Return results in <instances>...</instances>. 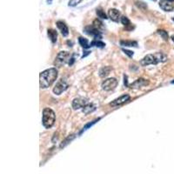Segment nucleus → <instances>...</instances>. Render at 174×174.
I'll use <instances>...</instances> for the list:
<instances>
[{
    "instance_id": "nucleus-35",
    "label": "nucleus",
    "mask_w": 174,
    "mask_h": 174,
    "mask_svg": "<svg viewBox=\"0 0 174 174\" xmlns=\"http://www.w3.org/2000/svg\"><path fill=\"white\" fill-rule=\"evenodd\" d=\"M172 84H174V81H172Z\"/></svg>"
},
{
    "instance_id": "nucleus-13",
    "label": "nucleus",
    "mask_w": 174,
    "mask_h": 174,
    "mask_svg": "<svg viewBox=\"0 0 174 174\" xmlns=\"http://www.w3.org/2000/svg\"><path fill=\"white\" fill-rule=\"evenodd\" d=\"M57 27L58 28V30L60 31L61 34L64 37H67L69 34V28H68L67 24L64 21H57L56 23Z\"/></svg>"
},
{
    "instance_id": "nucleus-36",
    "label": "nucleus",
    "mask_w": 174,
    "mask_h": 174,
    "mask_svg": "<svg viewBox=\"0 0 174 174\" xmlns=\"http://www.w3.org/2000/svg\"><path fill=\"white\" fill-rule=\"evenodd\" d=\"M172 20H173V21H174V17H173V18H172Z\"/></svg>"
},
{
    "instance_id": "nucleus-2",
    "label": "nucleus",
    "mask_w": 174,
    "mask_h": 174,
    "mask_svg": "<svg viewBox=\"0 0 174 174\" xmlns=\"http://www.w3.org/2000/svg\"><path fill=\"white\" fill-rule=\"evenodd\" d=\"M167 60V57L162 52H155L153 54L146 55L140 61L142 66H147L150 65H157L158 63L165 62Z\"/></svg>"
},
{
    "instance_id": "nucleus-18",
    "label": "nucleus",
    "mask_w": 174,
    "mask_h": 174,
    "mask_svg": "<svg viewBox=\"0 0 174 174\" xmlns=\"http://www.w3.org/2000/svg\"><path fill=\"white\" fill-rule=\"evenodd\" d=\"M92 25H93L96 29L99 30V31H102V30H104V29H105L104 24H103V23L99 20V19H98V18H96V19L93 20Z\"/></svg>"
},
{
    "instance_id": "nucleus-30",
    "label": "nucleus",
    "mask_w": 174,
    "mask_h": 174,
    "mask_svg": "<svg viewBox=\"0 0 174 174\" xmlns=\"http://www.w3.org/2000/svg\"><path fill=\"white\" fill-rule=\"evenodd\" d=\"M124 84L126 86H128V84H127V76H125V75H124Z\"/></svg>"
},
{
    "instance_id": "nucleus-7",
    "label": "nucleus",
    "mask_w": 174,
    "mask_h": 174,
    "mask_svg": "<svg viewBox=\"0 0 174 174\" xmlns=\"http://www.w3.org/2000/svg\"><path fill=\"white\" fill-rule=\"evenodd\" d=\"M89 103H88L87 98H76L73 99L72 106L74 110H79L80 108H84Z\"/></svg>"
},
{
    "instance_id": "nucleus-27",
    "label": "nucleus",
    "mask_w": 174,
    "mask_h": 174,
    "mask_svg": "<svg viewBox=\"0 0 174 174\" xmlns=\"http://www.w3.org/2000/svg\"><path fill=\"white\" fill-rule=\"evenodd\" d=\"M122 51L124 52V54H126V55L129 57H131L134 55V52L131 51H129V50H126V49H122Z\"/></svg>"
},
{
    "instance_id": "nucleus-4",
    "label": "nucleus",
    "mask_w": 174,
    "mask_h": 174,
    "mask_svg": "<svg viewBox=\"0 0 174 174\" xmlns=\"http://www.w3.org/2000/svg\"><path fill=\"white\" fill-rule=\"evenodd\" d=\"M70 59H71V55L68 51H60V52H58V54L57 55L56 58H55L54 65L57 67H62Z\"/></svg>"
},
{
    "instance_id": "nucleus-24",
    "label": "nucleus",
    "mask_w": 174,
    "mask_h": 174,
    "mask_svg": "<svg viewBox=\"0 0 174 174\" xmlns=\"http://www.w3.org/2000/svg\"><path fill=\"white\" fill-rule=\"evenodd\" d=\"M157 34H159L164 40H168V33L165 30H157Z\"/></svg>"
},
{
    "instance_id": "nucleus-9",
    "label": "nucleus",
    "mask_w": 174,
    "mask_h": 174,
    "mask_svg": "<svg viewBox=\"0 0 174 174\" xmlns=\"http://www.w3.org/2000/svg\"><path fill=\"white\" fill-rule=\"evenodd\" d=\"M131 98L129 94H124V95L120 96L119 98H116L115 100H113V102L110 103V106H119L121 105L124 104L125 102H127Z\"/></svg>"
},
{
    "instance_id": "nucleus-31",
    "label": "nucleus",
    "mask_w": 174,
    "mask_h": 174,
    "mask_svg": "<svg viewBox=\"0 0 174 174\" xmlns=\"http://www.w3.org/2000/svg\"><path fill=\"white\" fill-rule=\"evenodd\" d=\"M52 0H47V3H51Z\"/></svg>"
},
{
    "instance_id": "nucleus-26",
    "label": "nucleus",
    "mask_w": 174,
    "mask_h": 174,
    "mask_svg": "<svg viewBox=\"0 0 174 174\" xmlns=\"http://www.w3.org/2000/svg\"><path fill=\"white\" fill-rule=\"evenodd\" d=\"M83 0H70L69 3H68V6H71V7H75L77 6L79 4H80Z\"/></svg>"
},
{
    "instance_id": "nucleus-20",
    "label": "nucleus",
    "mask_w": 174,
    "mask_h": 174,
    "mask_svg": "<svg viewBox=\"0 0 174 174\" xmlns=\"http://www.w3.org/2000/svg\"><path fill=\"white\" fill-rule=\"evenodd\" d=\"M96 13H97L98 17H99V18H101V19H107V18H108V17H107V15L106 14V12L103 11L101 8L97 9V10H96Z\"/></svg>"
},
{
    "instance_id": "nucleus-6",
    "label": "nucleus",
    "mask_w": 174,
    "mask_h": 174,
    "mask_svg": "<svg viewBox=\"0 0 174 174\" xmlns=\"http://www.w3.org/2000/svg\"><path fill=\"white\" fill-rule=\"evenodd\" d=\"M118 85V80L114 78H111V79H107L103 81L101 86L102 89L106 91H110L114 90Z\"/></svg>"
},
{
    "instance_id": "nucleus-32",
    "label": "nucleus",
    "mask_w": 174,
    "mask_h": 174,
    "mask_svg": "<svg viewBox=\"0 0 174 174\" xmlns=\"http://www.w3.org/2000/svg\"><path fill=\"white\" fill-rule=\"evenodd\" d=\"M172 41H173V42H174V35H173V36H172Z\"/></svg>"
},
{
    "instance_id": "nucleus-21",
    "label": "nucleus",
    "mask_w": 174,
    "mask_h": 174,
    "mask_svg": "<svg viewBox=\"0 0 174 174\" xmlns=\"http://www.w3.org/2000/svg\"><path fill=\"white\" fill-rule=\"evenodd\" d=\"M75 138V134H72V135H69L67 138L65 139V140L62 142V144L60 145V148H62V147H65V146H66V145H68L71 141L73 139Z\"/></svg>"
},
{
    "instance_id": "nucleus-5",
    "label": "nucleus",
    "mask_w": 174,
    "mask_h": 174,
    "mask_svg": "<svg viewBox=\"0 0 174 174\" xmlns=\"http://www.w3.org/2000/svg\"><path fill=\"white\" fill-rule=\"evenodd\" d=\"M68 86H69V84H68L66 79H60L57 82L55 87L53 88V92L56 95H60L64 91H65L67 90Z\"/></svg>"
},
{
    "instance_id": "nucleus-14",
    "label": "nucleus",
    "mask_w": 174,
    "mask_h": 174,
    "mask_svg": "<svg viewBox=\"0 0 174 174\" xmlns=\"http://www.w3.org/2000/svg\"><path fill=\"white\" fill-rule=\"evenodd\" d=\"M47 34H48V37L51 41V43L55 44L57 42V32L53 29H48Z\"/></svg>"
},
{
    "instance_id": "nucleus-16",
    "label": "nucleus",
    "mask_w": 174,
    "mask_h": 174,
    "mask_svg": "<svg viewBox=\"0 0 174 174\" xmlns=\"http://www.w3.org/2000/svg\"><path fill=\"white\" fill-rule=\"evenodd\" d=\"M96 110V106L94 104H88L87 106H85L83 108V110H82V112L84 113V114H89L91 113H93L94 111Z\"/></svg>"
},
{
    "instance_id": "nucleus-10",
    "label": "nucleus",
    "mask_w": 174,
    "mask_h": 174,
    "mask_svg": "<svg viewBox=\"0 0 174 174\" xmlns=\"http://www.w3.org/2000/svg\"><path fill=\"white\" fill-rule=\"evenodd\" d=\"M108 17H110L112 21L117 23L121 19V13L117 9L112 8V9H109L108 11Z\"/></svg>"
},
{
    "instance_id": "nucleus-29",
    "label": "nucleus",
    "mask_w": 174,
    "mask_h": 174,
    "mask_svg": "<svg viewBox=\"0 0 174 174\" xmlns=\"http://www.w3.org/2000/svg\"><path fill=\"white\" fill-rule=\"evenodd\" d=\"M74 61H75V58H74V56H72V57H71V59L69 60V65H70V66H71V65H72Z\"/></svg>"
},
{
    "instance_id": "nucleus-28",
    "label": "nucleus",
    "mask_w": 174,
    "mask_h": 174,
    "mask_svg": "<svg viewBox=\"0 0 174 174\" xmlns=\"http://www.w3.org/2000/svg\"><path fill=\"white\" fill-rule=\"evenodd\" d=\"M99 119H100V118H98V119H96V120H94V121H92L91 123L87 124H86V125H85V126H84V129H83V131H85V130L88 129V128H89L90 126H91V125H93V124H95L96 122H98V121Z\"/></svg>"
},
{
    "instance_id": "nucleus-12",
    "label": "nucleus",
    "mask_w": 174,
    "mask_h": 174,
    "mask_svg": "<svg viewBox=\"0 0 174 174\" xmlns=\"http://www.w3.org/2000/svg\"><path fill=\"white\" fill-rule=\"evenodd\" d=\"M159 7L165 11H172L174 9L172 2H170L167 0H161L159 2Z\"/></svg>"
},
{
    "instance_id": "nucleus-1",
    "label": "nucleus",
    "mask_w": 174,
    "mask_h": 174,
    "mask_svg": "<svg viewBox=\"0 0 174 174\" xmlns=\"http://www.w3.org/2000/svg\"><path fill=\"white\" fill-rule=\"evenodd\" d=\"M57 78V70L56 68H51L44 71L43 72L40 73L39 76L40 88L45 89L50 87L56 81Z\"/></svg>"
},
{
    "instance_id": "nucleus-22",
    "label": "nucleus",
    "mask_w": 174,
    "mask_h": 174,
    "mask_svg": "<svg viewBox=\"0 0 174 174\" xmlns=\"http://www.w3.org/2000/svg\"><path fill=\"white\" fill-rule=\"evenodd\" d=\"M93 45H95V46L98 47V48H104V47L106 46V44L103 43L100 40L95 39L94 41H92V42L91 43V46H93Z\"/></svg>"
},
{
    "instance_id": "nucleus-15",
    "label": "nucleus",
    "mask_w": 174,
    "mask_h": 174,
    "mask_svg": "<svg viewBox=\"0 0 174 174\" xmlns=\"http://www.w3.org/2000/svg\"><path fill=\"white\" fill-rule=\"evenodd\" d=\"M112 70H113V68L111 66H105V67L101 68L99 70V77L100 78H106L110 74Z\"/></svg>"
},
{
    "instance_id": "nucleus-8",
    "label": "nucleus",
    "mask_w": 174,
    "mask_h": 174,
    "mask_svg": "<svg viewBox=\"0 0 174 174\" xmlns=\"http://www.w3.org/2000/svg\"><path fill=\"white\" fill-rule=\"evenodd\" d=\"M84 31L86 32V33L88 34V35H91V36H92V37H94L96 39H100L102 38L101 36V31H99V30H98V29H96L92 24L91 25H88V26H86L85 28H84Z\"/></svg>"
},
{
    "instance_id": "nucleus-19",
    "label": "nucleus",
    "mask_w": 174,
    "mask_h": 174,
    "mask_svg": "<svg viewBox=\"0 0 174 174\" xmlns=\"http://www.w3.org/2000/svg\"><path fill=\"white\" fill-rule=\"evenodd\" d=\"M79 45H81L83 48H85V49L89 48L91 46V45H89V41L86 39H84V38H82V37H79Z\"/></svg>"
},
{
    "instance_id": "nucleus-11",
    "label": "nucleus",
    "mask_w": 174,
    "mask_h": 174,
    "mask_svg": "<svg viewBox=\"0 0 174 174\" xmlns=\"http://www.w3.org/2000/svg\"><path fill=\"white\" fill-rule=\"evenodd\" d=\"M148 84H149V81L148 80L140 78V79L135 80L134 82L132 84H130L129 86L131 88H133V89H138V88H141L143 86H146Z\"/></svg>"
},
{
    "instance_id": "nucleus-34",
    "label": "nucleus",
    "mask_w": 174,
    "mask_h": 174,
    "mask_svg": "<svg viewBox=\"0 0 174 174\" xmlns=\"http://www.w3.org/2000/svg\"><path fill=\"white\" fill-rule=\"evenodd\" d=\"M152 1H154V2H155V1H157V0H152Z\"/></svg>"
},
{
    "instance_id": "nucleus-25",
    "label": "nucleus",
    "mask_w": 174,
    "mask_h": 174,
    "mask_svg": "<svg viewBox=\"0 0 174 174\" xmlns=\"http://www.w3.org/2000/svg\"><path fill=\"white\" fill-rule=\"evenodd\" d=\"M135 4L141 10H146L147 9V5H146V3L142 2V1H136Z\"/></svg>"
},
{
    "instance_id": "nucleus-33",
    "label": "nucleus",
    "mask_w": 174,
    "mask_h": 174,
    "mask_svg": "<svg viewBox=\"0 0 174 174\" xmlns=\"http://www.w3.org/2000/svg\"><path fill=\"white\" fill-rule=\"evenodd\" d=\"M167 1H170V2H174V0H167Z\"/></svg>"
},
{
    "instance_id": "nucleus-3",
    "label": "nucleus",
    "mask_w": 174,
    "mask_h": 174,
    "mask_svg": "<svg viewBox=\"0 0 174 174\" xmlns=\"http://www.w3.org/2000/svg\"><path fill=\"white\" fill-rule=\"evenodd\" d=\"M56 120V115L55 113L51 110V108H45L43 111V119L42 123L45 128L49 129L54 124Z\"/></svg>"
},
{
    "instance_id": "nucleus-17",
    "label": "nucleus",
    "mask_w": 174,
    "mask_h": 174,
    "mask_svg": "<svg viewBox=\"0 0 174 174\" xmlns=\"http://www.w3.org/2000/svg\"><path fill=\"white\" fill-rule=\"evenodd\" d=\"M120 45L122 46H129V47H137L138 43L136 41H129V40H121Z\"/></svg>"
},
{
    "instance_id": "nucleus-23",
    "label": "nucleus",
    "mask_w": 174,
    "mask_h": 174,
    "mask_svg": "<svg viewBox=\"0 0 174 174\" xmlns=\"http://www.w3.org/2000/svg\"><path fill=\"white\" fill-rule=\"evenodd\" d=\"M120 21H121V23H122V24H124V26H126V27H128V26L131 25V21H130V19L127 17H125V16L121 17Z\"/></svg>"
}]
</instances>
